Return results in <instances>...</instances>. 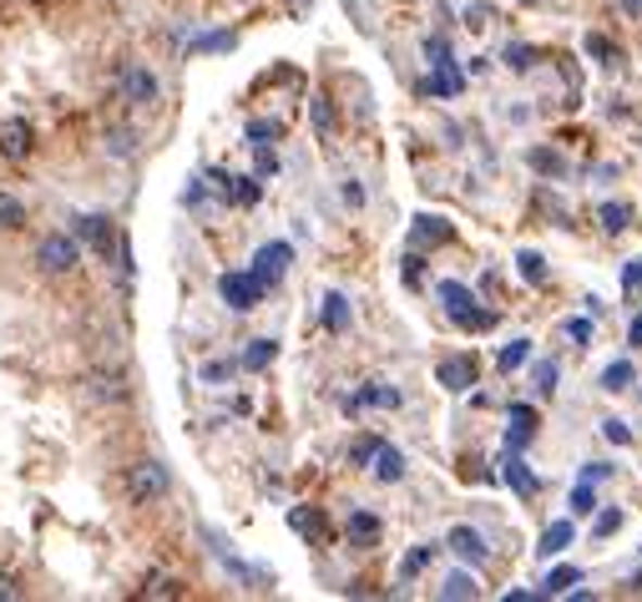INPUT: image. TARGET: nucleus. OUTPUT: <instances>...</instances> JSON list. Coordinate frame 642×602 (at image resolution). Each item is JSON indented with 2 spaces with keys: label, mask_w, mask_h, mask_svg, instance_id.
Returning a JSON list of instances; mask_svg holds the SVG:
<instances>
[{
  "label": "nucleus",
  "mask_w": 642,
  "mask_h": 602,
  "mask_svg": "<svg viewBox=\"0 0 642 602\" xmlns=\"http://www.w3.org/2000/svg\"><path fill=\"white\" fill-rule=\"evenodd\" d=\"M455 238L451 218H440V213H415V223H410V249L425 253V249H445Z\"/></svg>",
  "instance_id": "nucleus-4"
},
{
  "label": "nucleus",
  "mask_w": 642,
  "mask_h": 602,
  "mask_svg": "<svg viewBox=\"0 0 642 602\" xmlns=\"http://www.w3.org/2000/svg\"><path fill=\"white\" fill-rule=\"evenodd\" d=\"M587 57H597V66H607V72L622 66V51H617L607 36H587Z\"/></svg>",
  "instance_id": "nucleus-27"
},
{
  "label": "nucleus",
  "mask_w": 642,
  "mask_h": 602,
  "mask_svg": "<svg viewBox=\"0 0 642 602\" xmlns=\"http://www.w3.org/2000/svg\"><path fill=\"white\" fill-rule=\"evenodd\" d=\"M122 97H127L131 106H152L158 102V76L147 72V66H127V72H122Z\"/></svg>",
  "instance_id": "nucleus-10"
},
{
  "label": "nucleus",
  "mask_w": 642,
  "mask_h": 602,
  "mask_svg": "<svg viewBox=\"0 0 642 602\" xmlns=\"http://www.w3.org/2000/svg\"><path fill=\"white\" fill-rule=\"evenodd\" d=\"M491 21H496V11H491L486 0H466V5H461V26L466 30H486Z\"/></svg>",
  "instance_id": "nucleus-30"
},
{
  "label": "nucleus",
  "mask_w": 642,
  "mask_h": 602,
  "mask_svg": "<svg viewBox=\"0 0 642 602\" xmlns=\"http://www.w3.org/2000/svg\"><path fill=\"white\" fill-rule=\"evenodd\" d=\"M628 344H642V314L628 324Z\"/></svg>",
  "instance_id": "nucleus-51"
},
{
  "label": "nucleus",
  "mask_w": 642,
  "mask_h": 602,
  "mask_svg": "<svg viewBox=\"0 0 642 602\" xmlns=\"http://www.w3.org/2000/svg\"><path fill=\"white\" fill-rule=\"evenodd\" d=\"M531 385H537L541 396H552V390H556V365H552V360H541V365H531Z\"/></svg>",
  "instance_id": "nucleus-37"
},
{
  "label": "nucleus",
  "mask_w": 642,
  "mask_h": 602,
  "mask_svg": "<svg viewBox=\"0 0 642 602\" xmlns=\"http://www.w3.org/2000/svg\"><path fill=\"white\" fill-rule=\"evenodd\" d=\"M369 471H375V481H385V486H390V481H405V455L394 451V446L380 441V451H375V466H369Z\"/></svg>",
  "instance_id": "nucleus-15"
},
{
  "label": "nucleus",
  "mask_w": 642,
  "mask_h": 602,
  "mask_svg": "<svg viewBox=\"0 0 642 602\" xmlns=\"http://www.w3.org/2000/svg\"><path fill=\"white\" fill-rule=\"evenodd\" d=\"M137 598H182V582H177V577L152 573V577L142 582V592H137Z\"/></svg>",
  "instance_id": "nucleus-34"
},
{
  "label": "nucleus",
  "mask_w": 642,
  "mask_h": 602,
  "mask_svg": "<svg viewBox=\"0 0 642 602\" xmlns=\"http://www.w3.org/2000/svg\"><path fill=\"white\" fill-rule=\"evenodd\" d=\"M228 375H234V365H228V360H213V365H203V380H207V385L228 380Z\"/></svg>",
  "instance_id": "nucleus-48"
},
{
  "label": "nucleus",
  "mask_w": 642,
  "mask_h": 602,
  "mask_svg": "<svg viewBox=\"0 0 642 602\" xmlns=\"http://www.w3.org/2000/svg\"><path fill=\"white\" fill-rule=\"evenodd\" d=\"M476 592H481V588H476V577H470V573H451L445 582H440V598H445V602H466V598H476Z\"/></svg>",
  "instance_id": "nucleus-22"
},
{
  "label": "nucleus",
  "mask_w": 642,
  "mask_h": 602,
  "mask_svg": "<svg viewBox=\"0 0 642 602\" xmlns=\"http://www.w3.org/2000/svg\"><path fill=\"white\" fill-rule=\"evenodd\" d=\"M521 5H537V0H521Z\"/></svg>",
  "instance_id": "nucleus-53"
},
{
  "label": "nucleus",
  "mask_w": 642,
  "mask_h": 602,
  "mask_svg": "<svg viewBox=\"0 0 642 602\" xmlns=\"http://www.w3.org/2000/svg\"><path fill=\"white\" fill-rule=\"evenodd\" d=\"M15 228H26V208H21V198L0 192V234H15Z\"/></svg>",
  "instance_id": "nucleus-28"
},
{
  "label": "nucleus",
  "mask_w": 642,
  "mask_h": 602,
  "mask_svg": "<svg viewBox=\"0 0 642 602\" xmlns=\"http://www.w3.org/2000/svg\"><path fill=\"white\" fill-rule=\"evenodd\" d=\"M350 324H354V309H350V299L339 294H324V329L329 335H350Z\"/></svg>",
  "instance_id": "nucleus-13"
},
{
  "label": "nucleus",
  "mask_w": 642,
  "mask_h": 602,
  "mask_svg": "<svg viewBox=\"0 0 642 602\" xmlns=\"http://www.w3.org/2000/svg\"><path fill=\"white\" fill-rule=\"evenodd\" d=\"M461 91H466V76L455 72V61L430 66V97H461Z\"/></svg>",
  "instance_id": "nucleus-14"
},
{
  "label": "nucleus",
  "mask_w": 642,
  "mask_h": 602,
  "mask_svg": "<svg viewBox=\"0 0 642 602\" xmlns=\"http://www.w3.org/2000/svg\"><path fill=\"white\" fill-rule=\"evenodd\" d=\"M436 552H440V542H420V547H415V552H410V557L400 562V582H410V577H415V573H425V567H430V557H436Z\"/></svg>",
  "instance_id": "nucleus-25"
},
{
  "label": "nucleus",
  "mask_w": 642,
  "mask_h": 602,
  "mask_svg": "<svg viewBox=\"0 0 642 602\" xmlns=\"http://www.w3.org/2000/svg\"><path fill=\"white\" fill-rule=\"evenodd\" d=\"M531 167H537V173H552V177H567V162L556 158V152H531Z\"/></svg>",
  "instance_id": "nucleus-35"
},
{
  "label": "nucleus",
  "mask_w": 642,
  "mask_h": 602,
  "mask_svg": "<svg viewBox=\"0 0 642 602\" xmlns=\"http://www.w3.org/2000/svg\"><path fill=\"white\" fill-rule=\"evenodd\" d=\"M617 5H622L628 15H642V0H617Z\"/></svg>",
  "instance_id": "nucleus-52"
},
{
  "label": "nucleus",
  "mask_w": 642,
  "mask_h": 602,
  "mask_svg": "<svg viewBox=\"0 0 642 602\" xmlns=\"http://www.w3.org/2000/svg\"><path fill=\"white\" fill-rule=\"evenodd\" d=\"M0 158H11V162H26L30 158V127L21 117L0 122Z\"/></svg>",
  "instance_id": "nucleus-11"
},
{
  "label": "nucleus",
  "mask_w": 642,
  "mask_h": 602,
  "mask_svg": "<svg viewBox=\"0 0 642 602\" xmlns=\"http://www.w3.org/2000/svg\"><path fill=\"white\" fill-rule=\"evenodd\" d=\"M375 451H380V436H365V441H354L350 461L354 466H365V461H375Z\"/></svg>",
  "instance_id": "nucleus-41"
},
{
  "label": "nucleus",
  "mask_w": 642,
  "mask_h": 602,
  "mask_svg": "<svg viewBox=\"0 0 642 602\" xmlns=\"http://www.w3.org/2000/svg\"><path fill=\"white\" fill-rule=\"evenodd\" d=\"M526 360H531V339H512V344H501V354H496L501 375H512V369H521Z\"/></svg>",
  "instance_id": "nucleus-24"
},
{
  "label": "nucleus",
  "mask_w": 642,
  "mask_h": 602,
  "mask_svg": "<svg viewBox=\"0 0 642 602\" xmlns=\"http://www.w3.org/2000/svg\"><path fill=\"white\" fill-rule=\"evenodd\" d=\"M278 360V339H253L243 350V369H268Z\"/></svg>",
  "instance_id": "nucleus-21"
},
{
  "label": "nucleus",
  "mask_w": 642,
  "mask_h": 602,
  "mask_svg": "<svg viewBox=\"0 0 642 602\" xmlns=\"http://www.w3.org/2000/svg\"><path fill=\"white\" fill-rule=\"evenodd\" d=\"M436 380L461 396V390H470V385L481 380V365H476V354H451V360H440L436 365Z\"/></svg>",
  "instance_id": "nucleus-8"
},
{
  "label": "nucleus",
  "mask_w": 642,
  "mask_h": 602,
  "mask_svg": "<svg viewBox=\"0 0 642 602\" xmlns=\"http://www.w3.org/2000/svg\"><path fill=\"white\" fill-rule=\"evenodd\" d=\"M223 46H234V36H198V41H192V51H223Z\"/></svg>",
  "instance_id": "nucleus-47"
},
{
  "label": "nucleus",
  "mask_w": 642,
  "mask_h": 602,
  "mask_svg": "<svg viewBox=\"0 0 642 602\" xmlns=\"http://www.w3.org/2000/svg\"><path fill=\"white\" fill-rule=\"evenodd\" d=\"M76 238H81V243H91V249L102 253V259L122 249L117 228H112V218H102V213H81V218H76Z\"/></svg>",
  "instance_id": "nucleus-7"
},
{
  "label": "nucleus",
  "mask_w": 642,
  "mask_h": 602,
  "mask_svg": "<svg viewBox=\"0 0 642 602\" xmlns=\"http://www.w3.org/2000/svg\"><path fill=\"white\" fill-rule=\"evenodd\" d=\"M259 177H234V203H259Z\"/></svg>",
  "instance_id": "nucleus-38"
},
{
  "label": "nucleus",
  "mask_w": 642,
  "mask_h": 602,
  "mask_svg": "<svg viewBox=\"0 0 642 602\" xmlns=\"http://www.w3.org/2000/svg\"><path fill=\"white\" fill-rule=\"evenodd\" d=\"M309 117H314V133L319 137H335V106H329V97H309Z\"/></svg>",
  "instance_id": "nucleus-32"
},
{
  "label": "nucleus",
  "mask_w": 642,
  "mask_h": 602,
  "mask_svg": "<svg viewBox=\"0 0 642 602\" xmlns=\"http://www.w3.org/2000/svg\"><path fill=\"white\" fill-rule=\"evenodd\" d=\"M622 289H628V299L642 294V259H632V264L622 268Z\"/></svg>",
  "instance_id": "nucleus-42"
},
{
  "label": "nucleus",
  "mask_w": 642,
  "mask_h": 602,
  "mask_svg": "<svg viewBox=\"0 0 642 602\" xmlns=\"http://www.w3.org/2000/svg\"><path fill=\"white\" fill-rule=\"evenodd\" d=\"M592 335H597V324H592V319H567V339L577 344V350H587Z\"/></svg>",
  "instance_id": "nucleus-36"
},
{
  "label": "nucleus",
  "mask_w": 642,
  "mask_h": 602,
  "mask_svg": "<svg viewBox=\"0 0 642 602\" xmlns=\"http://www.w3.org/2000/svg\"><path fill=\"white\" fill-rule=\"evenodd\" d=\"M440 304H445V314H451L461 329H470V335H486V329H496V314H491V309H476V294H470L466 284L445 279V284H440Z\"/></svg>",
  "instance_id": "nucleus-1"
},
{
  "label": "nucleus",
  "mask_w": 642,
  "mask_h": 602,
  "mask_svg": "<svg viewBox=\"0 0 642 602\" xmlns=\"http://www.w3.org/2000/svg\"><path fill=\"white\" fill-rule=\"evenodd\" d=\"M289 264H293L289 243H263V249L253 253V279H259L263 289H274V284L289 274Z\"/></svg>",
  "instance_id": "nucleus-5"
},
{
  "label": "nucleus",
  "mask_w": 642,
  "mask_h": 602,
  "mask_svg": "<svg viewBox=\"0 0 642 602\" xmlns=\"http://www.w3.org/2000/svg\"><path fill=\"white\" fill-rule=\"evenodd\" d=\"M537 57H541L537 46H526V41H512V46H506V57H501V61H506V72L526 76V72H531V66H537Z\"/></svg>",
  "instance_id": "nucleus-19"
},
{
  "label": "nucleus",
  "mask_w": 642,
  "mask_h": 602,
  "mask_svg": "<svg viewBox=\"0 0 642 602\" xmlns=\"http://www.w3.org/2000/svg\"><path fill=\"white\" fill-rule=\"evenodd\" d=\"M617 527H622V512H617V506H607V512L597 516V527H592V537H613Z\"/></svg>",
  "instance_id": "nucleus-43"
},
{
  "label": "nucleus",
  "mask_w": 642,
  "mask_h": 602,
  "mask_svg": "<svg viewBox=\"0 0 642 602\" xmlns=\"http://www.w3.org/2000/svg\"><path fill=\"white\" fill-rule=\"evenodd\" d=\"M339 198H344L350 208H365V188H360L354 177H344V183H339Z\"/></svg>",
  "instance_id": "nucleus-45"
},
{
  "label": "nucleus",
  "mask_w": 642,
  "mask_h": 602,
  "mask_svg": "<svg viewBox=\"0 0 642 602\" xmlns=\"http://www.w3.org/2000/svg\"><path fill=\"white\" fill-rule=\"evenodd\" d=\"M602 436L613 446H632V430H628V421H602Z\"/></svg>",
  "instance_id": "nucleus-40"
},
{
  "label": "nucleus",
  "mask_w": 642,
  "mask_h": 602,
  "mask_svg": "<svg viewBox=\"0 0 642 602\" xmlns=\"http://www.w3.org/2000/svg\"><path fill=\"white\" fill-rule=\"evenodd\" d=\"M506 481H512V491L521 501H531L537 497V476H531V471H526V461L516 451H506Z\"/></svg>",
  "instance_id": "nucleus-16"
},
{
  "label": "nucleus",
  "mask_w": 642,
  "mask_h": 602,
  "mask_svg": "<svg viewBox=\"0 0 642 602\" xmlns=\"http://www.w3.org/2000/svg\"><path fill=\"white\" fill-rule=\"evenodd\" d=\"M218 294H223V304H228V309L249 314V309H259L263 284L253 279V274H223V279H218Z\"/></svg>",
  "instance_id": "nucleus-6"
},
{
  "label": "nucleus",
  "mask_w": 642,
  "mask_h": 602,
  "mask_svg": "<svg viewBox=\"0 0 642 602\" xmlns=\"http://www.w3.org/2000/svg\"><path fill=\"white\" fill-rule=\"evenodd\" d=\"M289 527L299 531V537H314V542H319V537H324V516H319V512H304V506H293V512H289Z\"/></svg>",
  "instance_id": "nucleus-31"
},
{
  "label": "nucleus",
  "mask_w": 642,
  "mask_h": 602,
  "mask_svg": "<svg viewBox=\"0 0 642 602\" xmlns=\"http://www.w3.org/2000/svg\"><path fill=\"white\" fill-rule=\"evenodd\" d=\"M516 274H521L526 284H537V289H541V284H546V259H541L537 249H521V253H516Z\"/></svg>",
  "instance_id": "nucleus-20"
},
{
  "label": "nucleus",
  "mask_w": 642,
  "mask_h": 602,
  "mask_svg": "<svg viewBox=\"0 0 642 602\" xmlns=\"http://www.w3.org/2000/svg\"><path fill=\"white\" fill-rule=\"evenodd\" d=\"M167 486H173V476H167L162 461H137V466H127V497L137 501V506L162 501V497H167Z\"/></svg>",
  "instance_id": "nucleus-2"
},
{
  "label": "nucleus",
  "mask_w": 642,
  "mask_h": 602,
  "mask_svg": "<svg viewBox=\"0 0 642 602\" xmlns=\"http://www.w3.org/2000/svg\"><path fill=\"white\" fill-rule=\"evenodd\" d=\"M607 476H613V466H607V461H587V466H582V481H592V486L607 481Z\"/></svg>",
  "instance_id": "nucleus-46"
},
{
  "label": "nucleus",
  "mask_w": 642,
  "mask_h": 602,
  "mask_svg": "<svg viewBox=\"0 0 642 602\" xmlns=\"http://www.w3.org/2000/svg\"><path fill=\"white\" fill-rule=\"evenodd\" d=\"M571 537H577V527H571L567 516H562V522H552V527L541 531L537 552H541V557H556V552H567V547H571Z\"/></svg>",
  "instance_id": "nucleus-17"
},
{
  "label": "nucleus",
  "mask_w": 642,
  "mask_h": 602,
  "mask_svg": "<svg viewBox=\"0 0 642 602\" xmlns=\"http://www.w3.org/2000/svg\"><path fill=\"white\" fill-rule=\"evenodd\" d=\"M582 582V573L577 567H556V573H546V582H541V598H556V592H567Z\"/></svg>",
  "instance_id": "nucleus-33"
},
{
  "label": "nucleus",
  "mask_w": 642,
  "mask_h": 602,
  "mask_svg": "<svg viewBox=\"0 0 642 602\" xmlns=\"http://www.w3.org/2000/svg\"><path fill=\"white\" fill-rule=\"evenodd\" d=\"M567 506H571V516H592V512H597V486L577 481V486H571V497H567Z\"/></svg>",
  "instance_id": "nucleus-29"
},
{
  "label": "nucleus",
  "mask_w": 642,
  "mask_h": 602,
  "mask_svg": "<svg viewBox=\"0 0 642 602\" xmlns=\"http://www.w3.org/2000/svg\"><path fill=\"white\" fill-rule=\"evenodd\" d=\"M344 531H350V542H360V547H375V542H380V516H369V512H350V522H344Z\"/></svg>",
  "instance_id": "nucleus-18"
},
{
  "label": "nucleus",
  "mask_w": 642,
  "mask_h": 602,
  "mask_svg": "<svg viewBox=\"0 0 642 602\" xmlns=\"http://www.w3.org/2000/svg\"><path fill=\"white\" fill-rule=\"evenodd\" d=\"M445 547H451L461 562H470V567H481L486 557H491V547H486V537L476 527H451V537H445Z\"/></svg>",
  "instance_id": "nucleus-9"
},
{
  "label": "nucleus",
  "mask_w": 642,
  "mask_h": 602,
  "mask_svg": "<svg viewBox=\"0 0 642 602\" xmlns=\"http://www.w3.org/2000/svg\"><path fill=\"white\" fill-rule=\"evenodd\" d=\"M597 223L607 228V234H622V228H632V208L628 203H602L597 208Z\"/></svg>",
  "instance_id": "nucleus-26"
},
{
  "label": "nucleus",
  "mask_w": 642,
  "mask_h": 602,
  "mask_svg": "<svg viewBox=\"0 0 642 602\" xmlns=\"http://www.w3.org/2000/svg\"><path fill=\"white\" fill-rule=\"evenodd\" d=\"M274 137H278V122H249V142H253V148H268Z\"/></svg>",
  "instance_id": "nucleus-39"
},
{
  "label": "nucleus",
  "mask_w": 642,
  "mask_h": 602,
  "mask_svg": "<svg viewBox=\"0 0 642 602\" xmlns=\"http://www.w3.org/2000/svg\"><path fill=\"white\" fill-rule=\"evenodd\" d=\"M425 61H430V66L451 61V46H445V36H430V41H425Z\"/></svg>",
  "instance_id": "nucleus-44"
},
{
  "label": "nucleus",
  "mask_w": 642,
  "mask_h": 602,
  "mask_svg": "<svg viewBox=\"0 0 642 602\" xmlns=\"http://www.w3.org/2000/svg\"><path fill=\"white\" fill-rule=\"evenodd\" d=\"M365 405H380V411H394L400 405V390L394 385H385V380H369L360 396H350L344 400V411H365Z\"/></svg>",
  "instance_id": "nucleus-12"
},
{
  "label": "nucleus",
  "mask_w": 642,
  "mask_h": 602,
  "mask_svg": "<svg viewBox=\"0 0 642 602\" xmlns=\"http://www.w3.org/2000/svg\"><path fill=\"white\" fill-rule=\"evenodd\" d=\"M76 259H81V249H76V238H66V234H46L41 249H36V264H41L46 274H72Z\"/></svg>",
  "instance_id": "nucleus-3"
},
{
  "label": "nucleus",
  "mask_w": 642,
  "mask_h": 602,
  "mask_svg": "<svg viewBox=\"0 0 642 602\" xmlns=\"http://www.w3.org/2000/svg\"><path fill=\"white\" fill-rule=\"evenodd\" d=\"M638 380V369H632V360H617V365L602 369V390H613V396H622L628 385Z\"/></svg>",
  "instance_id": "nucleus-23"
},
{
  "label": "nucleus",
  "mask_w": 642,
  "mask_h": 602,
  "mask_svg": "<svg viewBox=\"0 0 642 602\" xmlns=\"http://www.w3.org/2000/svg\"><path fill=\"white\" fill-rule=\"evenodd\" d=\"M293 5H304V0H293Z\"/></svg>",
  "instance_id": "nucleus-54"
},
{
  "label": "nucleus",
  "mask_w": 642,
  "mask_h": 602,
  "mask_svg": "<svg viewBox=\"0 0 642 602\" xmlns=\"http://www.w3.org/2000/svg\"><path fill=\"white\" fill-rule=\"evenodd\" d=\"M131 142H137V137H131V133H122V127L112 133V152H117V158H131Z\"/></svg>",
  "instance_id": "nucleus-49"
},
{
  "label": "nucleus",
  "mask_w": 642,
  "mask_h": 602,
  "mask_svg": "<svg viewBox=\"0 0 642 602\" xmlns=\"http://www.w3.org/2000/svg\"><path fill=\"white\" fill-rule=\"evenodd\" d=\"M15 598H21V582L11 573H0V602H15Z\"/></svg>",
  "instance_id": "nucleus-50"
}]
</instances>
